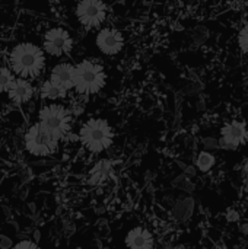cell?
<instances>
[{
	"mask_svg": "<svg viewBox=\"0 0 248 249\" xmlns=\"http://www.w3.org/2000/svg\"><path fill=\"white\" fill-rule=\"evenodd\" d=\"M6 63L9 64L15 76L34 80L44 73L47 55L42 47L37 42L20 41L7 51Z\"/></svg>",
	"mask_w": 248,
	"mask_h": 249,
	"instance_id": "1",
	"label": "cell"
},
{
	"mask_svg": "<svg viewBox=\"0 0 248 249\" xmlns=\"http://www.w3.org/2000/svg\"><path fill=\"white\" fill-rule=\"evenodd\" d=\"M107 86V70L99 60L83 58L73 66V90L80 96H92Z\"/></svg>",
	"mask_w": 248,
	"mask_h": 249,
	"instance_id": "2",
	"label": "cell"
},
{
	"mask_svg": "<svg viewBox=\"0 0 248 249\" xmlns=\"http://www.w3.org/2000/svg\"><path fill=\"white\" fill-rule=\"evenodd\" d=\"M114 130L104 118H89L82 123L77 131V140L85 150L99 155L108 150L114 143Z\"/></svg>",
	"mask_w": 248,
	"mask_h": 249,
	"instance_id": "3",
	"label": "cell"
},
{
	"mask_svg": "<svg viewBox=\"0 0 248 249\" xmlns=\"http://www.w3.org/2000/svg\"><path fill=\"white\" fill-rule=\"evenodd\" d=\"M73 120V112L57 102L45 104L38 111V123L58 140H64L72 133Z\"/></svg>",
	"mask_w": 248,
	"mask_h": 249,
	"instance_id": "4",
	"label": "cell"
},
{
	"mask_svg": "<svg viewBox=\"0 0 248 249\" xmlns=\"http://www.w3.org/2000/svg\"><path fill=\"white\" fill-rule=\"evenodd\" d=\"M72 12L76 26L86 32L104 26L108 19V7L104 0H76Z\"/></svg>",
	"mask_w": 248,
	"mask_h": 249,
	"instance_id": "5",
	"label": "cell"
},
{
	"mask_svg": "<svg viewBox=\"0 0 248 249\" xmlns=\"http://www.w3.org/2000/svg\"><path fill=\"white\" fill-rule=\"evenodd\" d=\"M60 142L56 136L47 131L38 121L31 124L23 134V147L25 152L37 158L53 156L60 146Z\"/></svg>",
	"mask_w": 248,
	"mask_h": 249,
	"instance_id": "6",
	"label": "cell"
},
{
	"mask_svg": "<svg viewBox=\"0 0 248 249\" xmlns=\"http://www.w3.org/2000/svg\"><path fill=\"white\" fill-rule=\"evenodd\" d=\"M41 47L45 55L51 58L70 57L75 48V38L66 26L53 25L44 29L41 36Z\"/></svg>",
	"mask_w": 248,
	"mask_h": 249,
	"instance_id": "7",
	"label": "cell"
},
{
	"mask_svg": "<svg viewBox=\"0 0 248 249\" xmlns=\"http://www.w3.org/2000/svg\"><path fill=\"white\" fill-rule=\"evenodd\" d=\"M94 47L104 57H117L126 47L124 32L114 26H101L95 29Z\"/></svg>",
	"mask_w": 248,
	"mask_h": 249,
	"instance_id": "8",
	"label": "cell"
},
{
	"mask_svg": "<svg viewBox=\"0 0 248 249\" xmlns=\"http://www.w3.org/2000/svg\"><path fill=\"white\" fill-rule=\"evenodd\" d=\"M9 101L18 107L26 105L34 99L35 95V88L32 85V80L25 79V77H19L16 76L15 80L12 82L9 90L6 92Z\"/></svg>",
	"mask_w": 248,
	"mask_h": 249,
	"instance_id": "9",
	"label": "cell"
},
{
	"mask_svg": "<svg viewBox=\"0 0 248 249\" xmlns=\"http://www.w3.org/2000/svg\"><path fill=\"white\" fill-rule=\"evenodd\" d=\"M221 134H222L221 143L225 147L235 149V147H238L247 142V125L243 121H231V123L224 125Z\"/></svg>",
	"mask_w": 248,
	"mask_h": 249,
	"instance_id": "10",
	"label": "cell"
},
{
	"mask_svg": "<svg viewBox=\"0 0 248 249\" xmlns=\"http://www.w3.org/2000/svg\"><path fill=\"white\" fill-rule=\"evenodd\" d=\"M73 63L61 60L56 63L50 70L48 79L67 93L73 90Z\"/></svg>",
	"mask_w": 248,
	"mask_h": 249,
	"instance_id": "11",
	"label": "cell"
},
{
	"mask_svg": "<svg viewBox=\"0 0 248 249\" xmlns=\"http://www.w3.org/2000/svg\"><path fill=\"white\" fill-rule=\"evenodd\" d=\"M124 245L132 249H151L155 245V239L145 226H133L124 236Z\"/></svg>",
	"mask_w": 248,
	"mask_h": 249,
	"instance_id": "12",
	"label": "cell"
},
{
	"mask_svg": "<svg viewBox=\"0 0 248 249\" xmlns=\"http://www.w3.org/2000/svg\"><path fill=\"white\" fill-rule=\"evenodd\" d=\"M114 174V165L110 159H99L91 169L88 174V182L91 185L99 187L107 184Z\"/></svg>",
	"mask_w": 248,
	"mask_h": 249,
	"instance_id": "13",
	"label": "cell"
},
{
	"mask_svg": "<svg viewBox=\"0 0 248 249\" xmlns=\"http://www.w3.org/2000/svg\"><path fill=\"white\" fill-rule=\"evenodd\" d=\"M38 93H39V98L42 101H45V102H57V101L66 99L67 95H69L67 92H64L63 89H60L56 83H53L50 79H45L39 85Z\"/></svg>",
	"mask_w": 248,
	"mask_h": 249,
	"instance_id": "14",
	"label": "cell"
},
{
	"mask_svg": "<svg viewBox=\"0 0 248 249\" xmlns=\"http://www.w3.org/2000/svg\"><path fill=\"white\" fill-rule=\"evenodd\" d=\"M15 73L12 71V69L9 67L7 63L0 64V93H6L12 85V82L15 80Z\"/></svg>",
	"mask_w": 248,
	"mask_h": 249,
	"instance_id": "15",
	"label": "cell"
},
{
	"mask_svg": "<svg viewBox=\"0 0 248 249\" xmlns=\"http://www.w3.org/2000/svg\"><path fill=\"white\" fill-rule=\"evenodd\" d=\"M196 165L197 168L202 171V172H208L213 168L215 165V156L209 152H202L199 153L197 156V160H196Z\"/></svg>",
	"mask_w": 248,
	"mask_h": 249,
	"instance_id": "16",
	"label": "cell"
},
{
	"mask_svg": "<svg viewBox=\"0 0 248 249\" xmlns=\"http://www.w3.org/2000/svg\"><path fill=\"white\" fill-rule=\"evenodd\" d=\"M238 45H240L241 51L248 55V23L244 25V28H241V31L238 34Z\"/></svg>",
	"mask_w": 248,
	"mask_h": 249,
	"instance_id": "17",
	"label": "cell"
},
{
	"mask_svg": "<svg viewBox=\"0 0 248 249\" xmlns=\"http://www.w3.org/2000/svg\"><path fill=\"white\" fill-rule=\"evenodd\" d=\"M15 248H37L38 245L35 242H31V241H20L18 244L13 245Z\"/></svg>",
	"mask_w": 248,
	"mask_h": 249,
	"instance_id": "18",
	"label": "cell"
},
{
	"mask_svg": "<svg viewBox=\"0 0 248 249\" xmlns=\"http://www.w3.org/2000/svg\"><path fill=\"white\" fill-rule=\"evenodd\" d=\"M0 115H1V114H0Z\"/></svg>",
	"mask_w": 248,
	"mask_h": 249,
	"instance_id": "19",
	"label": "cell"
}]
</instances>
